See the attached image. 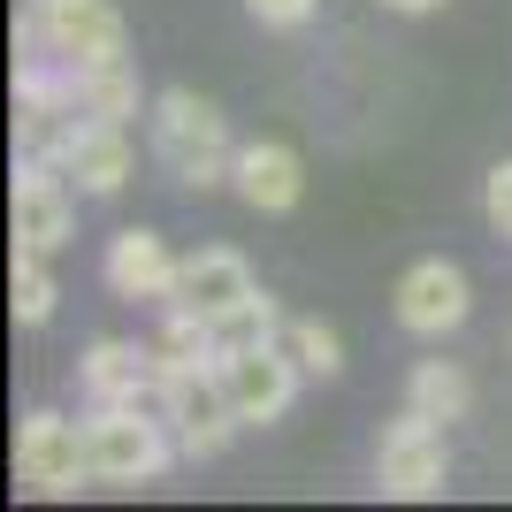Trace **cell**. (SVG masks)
<instances>
[{
	"label": "cell",
	"mask_w": 512,
	"mask_h": 512,
	"mask_svg": "<svg viewBox=\"0 0 512 512\" xmlns=\"http://www.w3.org/2000/svg\"><path fill=\"white\" fill-rule=\"evenodd\" d=\"M153 161L184 184V192H214V184H230V123H222V107L199 100V92L169 85L153 100Z\"/></svg>",
	"instance_id": "1"
},
{
	"label": "cell",
	"mask_w": 512,
	"mask_h": 512,
	"mask_svg": "<svg viewBox=\"0 0 512 512\" xmlns=\"http://www.w3.org/2000/svg\"><path fill=\"white\" fill-rule=\"evenodd\" d=\"M153 375H161V421H169L176 451H184V459H222L230 436L245 428V421H237V406H230L222 367L192 360V367H153Z\"/></svg>",
	"instance_id": "2"
},
{
	"label": "cell",
	"mask_w": 512,
	"mask_h": 512,
	"mask_svg": "<svg viewBox=\"0 0 512 512\" xmlns=\"http://www.w3.org/2000/svg\"><path fill=\"white\" fill-rule=\"evenodd\" d=\"M85 444H92V474H100V482H115V490L161 482V467L176 459L169 421H161V413H146V406H92Z\"/></svg>",
	"instance_id": "3"
},
{
	"label": "cell",
	"mask_w": 512,
	"mask_h": 512,
	"mask_svg": "<svg viewBox=\"0 0 512 512\" xmlns=\"http://www.w3.org/2000/svg\"><path fill=\"white\" fill-rule=\"evenodd\" d=\"M16 474L31 482L39 497H77L92 474V444H85V421H62V413H23L16 421Z\"/></svg>",
	"instance_id": "4"
},
{
	"label": "cell",
	"mask_w": 512,
	"mask_h": 512,
	"mask_svg": "<svg viewBox=\"0 0 512 512\" xmlns=\"http://www.w3.org/2000/svg\"><path fill=\"white\" fill-rule=\"evenodd\" d=\"M375 482L383 497H436L451 482V444H444V421H428V413H398L383 428V444H375Z\"/></svg>",
	"instance_id": "5"
},
{
	"label": "cell",
	"mask_w": 512,
	"mask_h": 512,
	"mask_svg": "<svg viewBox=\"0 0 512 512\" xmlns=\"http://www.w3.org/2000/svg\"><path fill=\"white\" fill-rule=\"evenodd\" d=\"M214 367H222L230 406H237V421H245V428L283 421V413H291V398H299V383H306L299 360H291L276 337H268V344H230V352H214Z\"/></svg>",
	"instance_id": "6"
},
{
	"label": "cell",
	"mask_w": 512,
	"mask_h": 512,
	"mask_svg": "<svg viewBox=\"0 0 512 512\" xmlns=\"http://www.w3.org/2000/svg\"><path fill=\"white\" fill-rule=\"evenodd\" d=\"M8 230H16V245H39V253L69 245V230H77V176L62 161H16Z\"/></svg>",
	"instance_id": "7"
},
{
	"label": "cell",
	"mask_w": 512,
	"mask_h": 512,
	"mask_svg": "<svg viewBox=\"0 0 512 512\" xmlns=\"http://www.w3.org/2000/svg\"><path fill=\"white\" fill-rule=\"evenodd\" d=\"M39 23H46V54L62 69L130 62V31L107 0H39Z\"/></svg>",
	"instance_id": "8"
},
{
	"label": "cell",
	"mask_w": 512,
	"mask_h": 512,
	"mask_svg": "<svg viewBox=\"0 0 512 512\" xmlns=\"http://www.w3.org/2000/svg\"><path fill=\"white\" fill-rule=\"evenodd\" d=\"M100 276L115 299H146V306H169L176 299V276H184V260L169 253V237L161 230H115L107 237V253H100Z\"/></svg>",
	"instance_id": "9"
},
{
	"label": "cell",
	"mask_w": 512,
	"mask_h": 512,
	"mask_svg": "<svg viewBox=\"0 0 512 512\" xmlns=\"http://www.w3.org/2000/svg\"><path fill=\"white\" fill-rule=\"evenodd\" d=\"M467 268H451V260H413L406 276H398V291H390V314H398V329H413V337H451L459 321H467Z\"/></svg>",
	"instance_id": "10"
},
{
	"label": "cell",
	"mask_w": 512,
	"mask_h": 512,
	"mask_svg": "<svg viewBox=\"0 0 512 512\" xmlns=\"http://www.w3.org/2000/svg\"><path fill=\"white\" fill-rule=\"evenodd\" d=\"M77 383H85L92 406H146L153 413V344H130V337H92L85 360H77Z\"/></svg>",
	"instance_id": "11"
},
{
	"label": "cell",
	"mask_w": 512,
	"mask_h": 512,
	"mask_svg": "<svg viewBox=\"0 0 512 512\" xmlns=\"http://www.w3.org/2000/svg\"><path fill=\"white\" fill-rule=\"evenodd\" d=\"M245 299H260V276L245 268V253H230V245H207V253L184 260V276H176V314H199L214 329L222 314H237Z\"/></svg>",
	"instance_id": "12"
},
{
	"label": "cell",
	"mask_w": 512,
	"mask_h": 512,
	"mask_svg": "<svg viewBox=\"0 0 512 512\" xmlns=\"http://www.w3.org/2000/svg\"><path fill=\"white\" fill-rule=\"evenodd\" d=\"M230 184L253 214H291L306 199V161L283 146V138H253V146H237Z\"/></svg>",
	"instance_id": "13"
},
{
	"label": "cell",
	"mask_w": 512,
	"mask_h": 512,
	"mask_svg": "<svg viewBox=\"0 0 512 512\" xmlns=\"http://www.w3.org/2000/svg\"><path fill=\"white\" fill-rule=\"evenodd\" d=\"M62 169L77 176V192H92V199H115L130 184V169H138V153H130V123H77V138H69V153H62Z\"/></svg>",
	"instance_id": "14"
},
{
	"label": "cell",
	"mask_w": 512,
	"mask_h": 512,
	"mask_svg": "<svg viewBox=\"0 0 512 512\" xmlns=\"http://www.w3.org/2000/svg\"><path fill=\"white\" fill-rule=\"evenodd\" d=\"M406 406L413 413H428V421H467V406H474V383H467V367L459 360H413V375H406Z\"/></svg>",
	"instance_id": "15"
},
{
	"label": "cell",
	"mask_w": 512,
	"mask_h": 512,
	"mask_svg": "<svg viewBox=\"0 0 512 512\" xmlns=\"http://www.w3.org/2000/svg\"><path fill=\"white\" fill-rule=\"evenodd\" d=\"M69 92L92 123H130L138 115V69L130 62H100V69H69Z\"/></svg>",
	"instance_id": "16"
},
{
	"label": "cell",
	"mask_w": 512,
	"mask_h": 512,
	"mask_svg": "<svg viewBox=\"0 0 512 512\" xmlns=\"http://www.w3.org/2000/svg\"><path fill=\"white\" fill-rule=\"evenodd\" d=\"M8 306H16V329H46L54 306H62V283L46 268L39 245H16V268H8Z\"/></svg>",
	"instance_id": "17"
},
{
	"label": "cell",
	"mask_w": 512,
	"mask_h": 512,
	"mask_svg": "<svg viewBox=\"0 0 512 512\" xmlns=\"http://www.w3.org/2000/svg\"><path fill=\"white\" fill-rule=\"evenodd\" d=\"M276 344L291 352V360H299V375H321V383H329V375L344 367V337L329 329V321H314V314H283Z\"/></svg>",
	"instance_id": "18"
},
{
	"label": "cell",
	"mask_w": 512,
	"mask_h": 512,
	"mask_svg": "<svg viewBox=\"0 0 512 512\" xmlns=\"http://www.w3.org/2000/svg\"><path fill=\"white\" fill-rule=\"evenodd\" d=\"M276 329H283V306L268 299V291H260V299H245L237 314H222V321H214V352H230V344H268Z\"/></svg>",
	"instance_id": "19"
},
{
	"label": "cell",
	"mask_w": 512,
	"mask_h": 512,
	"mask_svg": "<svg viewBox=\"0 0 512 512\" xmlns=\"http://www.w3.org/2000/svg\"><path fill=\"white\" fill-rule=\"evenodd\" d=\"M482 214H490V230L512 245V161H497V169L482 176Z\"/></svg>",
	"instance_id": "20"
},
{
	"label": "cell",
	"mask_w": 512,
	"mask_h": 512,
	"mask_svg": "<svg viewBox=\"0 0 512 512\" xmlns=\"http://www.w3.org/2000/svg\"><path fill=\"white\" fill-rule=\"evenodd\" d=\"M245 8H253V23H268V31H299L321 0H245Z\"/></svg>",
	"instance_id": "21"
},
{
	"label": "cell",
	"mask_w": 512,
	"mask_h": 512,
	"mask_svg": "<svg viewBox=\"0 0 512 512\" xmlns=\"http://www.w3.org/2000/svg\"><path fill=\"white\" fill-rule=\"evenodd\" d=\"M383 8H398V16H428V8H444V0H383Z\"/></svg>",
	"instance_id": "22"
}]
</instances>
